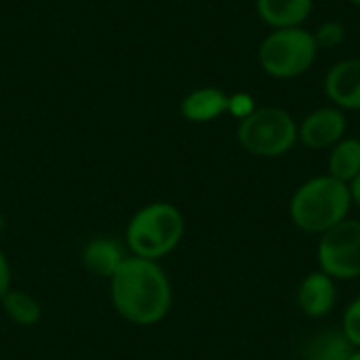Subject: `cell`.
I'll list each match as a JSON object with an SVG mask.
<instances>
[{"mask_svg": "<svg viewBox=\"0 0 360 360\" xmlns=\"http://www.w3.org/2000/svg\"><path fill=\"white\" fill-rule=\"evenodd\" d=\"M323 89L335 108L360 112V57L335 61L325 76Z\"/></svg>", "mask_w": 360, "mask_h": 360, "instance_id": "cell-8", "label": "cell"}, {"mask_svg": "<svg viewBox=\"0 0 360 360\" xmlns=\"http://www.w3.org/2000/svg\"><path fill=\"white\" fill-rule=\"evenodd\" d=\"M228 101H230V95H226L221 89L200 86V89L190 91L181 99L179 112L186 120L202 124V122H211L224 116L228 112Z\"/></svg>", "mask_w": 360, "mask_h": 360, "instance_id": "cell-11", "label": "cell"}, {"mask_svg": "<svg viewBox=\"0 0 360 360\" xmlns=\"http://www.w3.org/2000/svg\"><path fill=\"white\" fill-rule=\"evenodd\" d=\"M0 302H2V308L6 312V316L13 323L21 325V327H34L42 316V308H40L38 300H34L25 291L11 289Z\"/></svg>", "mask_w": 360, "mask_h": 360, "instance_id": "cell-15", "label": "cell"}, {"mask_svg": "<svg viewBox=\"0 0 360 360\" xmlns=\"http://www.w3.org/2000/svg\"><path fill=\"white\" fill-rule=\"evenodd\" d=\"M352 209L348 184L331 175H316L304 181L289 200L293 226L306 234H325L340 221L348 219Z\"/></svg>", "mask_w": 360, "mask_h": 360, "instance_id": "cell-2", "label": "cell"}, {"mask_svg": "<svg viewBox=\"0 0 360 360\" xmlns=\"http://www.w3.org/2000/svg\"><path fill=\"white\" fill-rule=\"evenodd\" d=\"M348 2H350V4H354V6H359V8H360V0H348Z\"/></svg>", "mask_w": 360, "mask_h": 360, "instance_id": "cell-22", "label": "cell"}, {"mask_svg": "<svg viewBox=\"0 0 360 360\" xmlns=\"http://www.w3.org/2000/svg\"><path fill=\"white\" fill-rule=\"evenodd\" d=\"M319 57L314 36L306 27L272 30L259 44L262 70L276 80H293L306 74Z\"/></svg>", "mask_w": 360, "mask_h": 360, "instance_id": "cell-5", "label": "cell"}, {"mask_svg": "<svg viewBox=\"0 0 360 360\" xmlns=\"http://www.w3.org/2000/svg\"><path fill=\"white\" fill-rule=\"evenodd\" d=\"M129 255L124 253L122 245L116 238L99 236L93 238L84 245L82 249V264L89 272L95 276H105L112 278L118 266L127 259Z\"/></svg>", "mask_w": 360, "mask_h": 360, "instance_id": "cell-12", "label": "cell"}, {"mask_svg": "<svg viewBox=\"0 0 360 360\" xmlns=\"http://www.w3.org/2000/svg\"><path fill=\"white\" fill-rule=\"evenodd\" d=\"M177 2H186V0H177Z\"/></svg>", "mask_w": 360, "mask_h": 360, "instance_id": "cell-23", "label": "cell"}, {"mask_svg": "<svg viewBox=\"0 0 360 360\" xmlns=\"http://www.w3.org/2000/svg\"><path fill=\"white\" fill-rule=\"evenodd\" d=\"M342 333L346 335V340L350 342V346L354 350H360V295L354 297L344 310Z\"/></svg>", "mask_w": 360, "mask_h": 360, "instance_id": "cell-17", "label": "cell"}, {"mask_svg": "<svg viewBox=\"0 0 360 360\" xmlns=\"http://www.w3.org/2000/svg\"><path fill=\"white\" fill-rule=\"evenodd\" d=\"M255 101H253V97L249 95V93H234V95H230V101H228V112L234 116V118H238V120H243V118H247L251 112H255Z\"/></svg>", "mask_w": 360, "mask_h": 360, "instance_id": "cell-18", "label": "cell"}, {"mask_svg": "<svg viewBox=\"0 0 360 360\" xmlns=\"http://www.w3.org/2000/svg\"><path fill=\"white\" fill-rule=\"evenodd\" d=\"M348 360H360V350H352V354H350Z\"/></svg>", "mask_w": 360, "mask_h": 360, "instance_id": "cell-21", "label": "cell"}, {"mask_svg": "<svg viewBox=\"0 0 360 360\" xmlns=\"http://www.w3.org/2000/svg\"><path fill=\"white\" fill-rule=\"evenodd\" d=\"M329 173L342 184H352L360 175V139L344 137L329 150Z\"/></svg>", "mask_w": 360, "mask_h": 360, "instance_id": "cell-14", "label": "cell"}, {"mask_svg": "<svg viewBox=\"0 0 360 360\" xmlns=\"http://www.w3.org/2000/svg\"><path fill=\"white\" fill-rule=\"evenodd\" d=\"M314 42L319 46V51L323 49H338L344 44L346 40V25L338 19H329V21H323L314 32Z\"/></svg>", "mask_w": 360, "mask_h": 360, "instance_id": "cell-16", "label": "cell"}, {"mask_svg": "<svg viewBox=\"0 0 360 360\" xmlns=\"http://www.w3.org/2000/svg\"><path fill=\"white\" fill-rule=\"evenodd\" d=\"M319 270L338 281L360 278V219H344L319 238Z\"/></svg>", "mask_w": 360, "mask_h": 360, "instance_id": "cell-6", "label": "cell"}, {"mask_svg": "<svg viewBox=\"0 0 360 360\" xmlns=\"http://www.w3.org/2000/svg\"><path fill=\"white\" fill-rule=\"evenodd\" d=\"M348 188H350V198H352V207H356L360 209V175L352 181V184H348Z\"/></svg>", "mask_w": 360, "mask_h": 360, "instance_id": "cell-20", "label": "cell"}, {"mask_svg": "<svg viewBox=\"0 0 360 360\" xmlns=\"http://www.w3.org/2000/svg\"><path fill=\"white\" fill-rule=\"evenodd\" d=\"M312 8L314 0H255L257 17L272 30L304 27Z\"/></svg>", "mask_w": 360, "mask_h": 360, "instance_id": "cell-10", "label": "cell"}, {"mask_svg": "<svg viewBox=\"0 0 360 360\" xmlns=\"http://www.w3.org/2000/svg\"><path fill=\"white\" fill-rule=\"evenodd\" d=\"M297 306L308 319H325L338 304V285L323 270L306 274L297 287Z\"/></svg>", "mask_w": 360, "mask_h": 360, "instance_id": "cell-9", "label": "cell"}, {"mask_svg": "<svg viewBox=\"0 0 360 360\" xmlns=\"http://www.w3.org/2000/svg\"><path fill=\"white\" fill-rule=\"evenodd\" d=\"M352 346L342 333V329H325L314 333L302 352L304 360H348L352 354Z\"/></svg>", "mask_w": 360, "mask_h": 360, "instance_id": "cell-13", "label": "cell"}, {"mask_svg": "<svg viewBox=\"0 0 360 360\" xmlns=\"http://www.w3.org/2000/svg\"><path fill=\"white\" fill-rule=\"evenodd\" d=\"M186 234V219L171 202L141 207L127 226V247L135 257L160 259L173 253Z\"/></svg>", "mask_w": 360, "mask_h": 360, "instance_id": "cell-3", "label": "cell"}, {"mask_svg": "<svg viewBox=\"0 0 360 360\" xmlns=\"http://www.w3.org/2000/svg\"><path fill=\"white\" fill-rule=\"evenodd\" d=\"M114 310L129 323L152 327L167 319L173 306V289L167 272L152 259L127 257L110 278Z\"/></svg>", "mask_w": 360, "mask_h": 360, "instance_id": "cell-1", "label": "cell"}, {"mask_svg": "<svg viewBox=\"0 0 360 360\" xmlns=\"http://www.w3.org/2000/svg\"><path fill=\"white\" fill-rule=\"evenodd\" d=\"M11 291V266L6 255L0 251V300Z\"/></svg>", "mask_w": 360, "mask_h": 360, "instance_id": "cell-19", "label": "cell"}, {"mask_svg": "<svg viewBox=\"0 0 360 360\" xmlns=\"http://www.w3.org/2000/svg\"><path fill=\"white\" fill-rule=\"evenodd\" d=\"M348 118L346 112L335 105L319 108L297 124V141L308 150H331L346 137Z\"/></svg>", "mask_w": 360, "mask_h": 360, "instance_id": "cell-7", "label": "cell"}, {"mask_svg": "<svg viewBox=\"0 0 360 360\" xmlns=\"http://www.w3.org/2000/svg\"><path fill=\"white\" fill-rule=\"evenodd\" d=\"M236 139L245 152L257 158H281L289 154L297 141L295 118L276 105L255 108L247 118L238 120Z\"/></svg>", "mask_w": 360, "mask_h": 360, "instance_id": "cell-4", "label": "cell"}]
</instances>
